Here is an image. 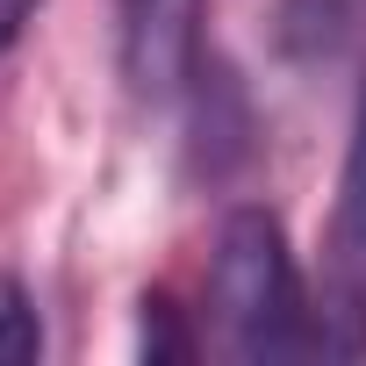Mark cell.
<instances>
[{
    "label": "cell",
    "mask_w": 366,
    "mask_h": 366,
    "mask_svg": "<svg viewBox=\"0 0 366 366\" xmlns=\"http://www.w3.org/2000/svg\"><path fill=\"white\" fill-rule=\"evenodd\" d=\"M209 316H216V337L230 359H302L323 345L273 209L223 216L216 259H209Z\"/></svg>",
    "instance_id": "obj_1"
},
{
    "label": "cell",
    "mask_w": 366,
    "mask_h": 366,
    "mask_svg": "<svg viewBox=\"0 0 366 366\" xmlns=\"http://www.w3.org/2000/svg\"><path fill=\"white\" fill-rule=\"evenodd\" d=\"M194 8L202 0H115L122 22V79L137 101H172L194 58Z\"/></svg>",
    "instance_id": "obj_2"
},
{
    "label": "cell",
    "mask_w": 366,
    "mask_h": 366,
    "mask_svg": "<svg viewBox=\"0 0 366 366\" xmlns=\"http://www.w3.org/2000/svg\"><path fill=\"white\" fill-rule=\"evenodd\" d=\"M330 252H337V266H366V86H359V108H352V144H345V172H337Z\"/></svg>",
    "instance_id": "obj_3"
},
{
    "label": "cell",
    "mask_w": 366,
    "mask_h": 366,
    "mask_svg": "<svg viewBox=\"0 0 366 366\" xmlns=\"http://www.w3.org/2000/svg\"><path fill=\"white\" fill-rule=\"evenodd\" d=\"M44 352V330H36V309L22 295L15 273H0V366H29Z\"/></svg>",
    "instance_id": "obj_4"
},
{
    "label": "cell",
    "mask_w": 366,
    "mask_h": 366,
    "mask_svg": "<svg viewBox=\"0 0 366 366\" xmlns=\"http://www.w3.org/2000/svg\"><path fill=\"white\" fill-rule=\"evenodd\" d=\"M345 29V0H287V15H280V36L295 51H330Z\"/></svg>",
    "instance_id": "obj_5"
},
{
    "label": "cell",
    "mask_w": 366,
    "mask_h": 366,
    "mask_svg": "<svg viewBox=\"0 0 366 366\" xmlns=\"http://www.w3.org/2000/svg\"><path fill=\"white\" fill-rule=\"evenodd\" d=\"M172 316H179V309H172L165 295H144V352H151V359H187V352H194V337L179 330Z\"/></svg>",
    "instance_id": "obj_6"
},
{
    "label": "cell",
    "mask_w": 366,
    "mask_h": 366,
    "mask_svg": "<svg viewBox=\"0 0 366 366\" xmlns=\"http://www.w3.org/2000/svg\"><path fill=\"white\" fill-rule=\"evenodd\" d=\"M36 8H44V0H0V58H8V51H15V36L36 22Z\"/></svg>",
    "instance_id": "obj_7"
}]
</instances>
